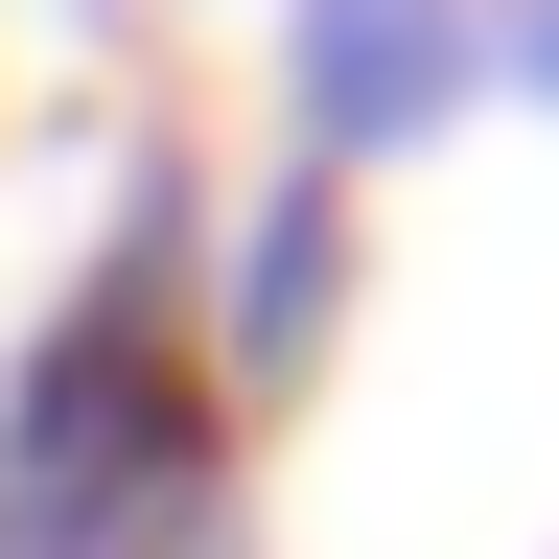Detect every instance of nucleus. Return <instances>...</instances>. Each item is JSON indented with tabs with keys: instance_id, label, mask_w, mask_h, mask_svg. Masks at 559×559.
<instances>
[{
	"instance_id": "obj_3",
	"label": "nucleus",
	"mask_w": 559,
	"mask_h": 559,
	"mask_svg": "<svg viewBox=\"0 0 559 559\" xmlns=\"http://www.w3.org/2000/svg\"><path fill=\"white\" fill-rule=\"evenodd\" d=\"M489 24V70H513V94H559V0H466Z\"/></svg>"
},
{
	"instance_id": "obj_2",
	"label": "nucleus",
	"mask_w": 559,
	"mask_h": 559,
	"mask_svg": "<svg viewBox=\"0 0 559 559\" xmlns=\"http://www.w3.org/2000/svg\"><path fill=\"white\" fill-rule=\"evenodd\" d=\"M326 326H349V187H326V164H280L257 210H210L187 349H210V396H304V373H326Z\"/></svg>"
},
{
	"instance_id": "obj_1",
	"label": "nucleus",
	"mask_w": 559,
	"mask_h": 559,
	"mask_svg": "<svg viewBox=\"0 0 559 559\" xmlns=\"http://www.w3.org/2000/svg\"><path fill=\"white\" fill-rule=\"evenodd\" d=\"M280 94H304V164H419L466 94H489V24L466 0H280Z\"/></svg>"
}]
</instances>
